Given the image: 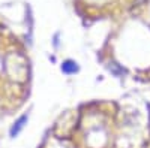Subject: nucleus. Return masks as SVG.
<instances>
[{
  "label": "nucleus",
  "mask_w": 150,
  "mask_h": 148,
  "mask_svg": "<svg viewBox=\"0 0 150 148\" xmlns=\"http://www.w3.org/2000/svg\"><path fill=\"white\" fill-rule=\"evenodd\" d=\"M62 70H63V73H66V75H72V73H75L78 70V66L75 61L72 60H66L63 65H62Z\"/></svg>",
  "instance_id": "nucleus-1"
}]
</instances>
